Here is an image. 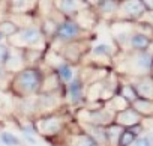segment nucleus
Instances as JSON below:
<instances>
[{
    "mask_svg": "<svg viewBox=\"0 0 153 146\" xmlns=\"http://www.w3.org/2000/svg\"><path fill=\"white\" fill-rule=\"evenodd\" d=\"M44 71L39 66H26L21 71L12 74L9 89L17 98L36 97L41 92Z\"/></svg>",
    "mask_w": 153,
    "mask_h": 146,
    "instance_id": "nucleus-1",
    "label": "nucleus"
},
{
    "mask_svg": "<svg viewBox=\"0 0 153 146\" xmlns=\"http://www.w3.org/2000/svg\"><path fill=\"white\" fill-rule=\"evenodd\" d=\"M8 45L12 48H36V50H47L48 42L45 41L41 29L38 24H29L18 29L15 35L8 38Z\"/></svg>",
    "mask_w": 153,
    "mask_h": 146,
    "instance_id": "nucleus-2",
    "label": "nucleus"
},
{
    "mask_svg": "<svg viewBox=\"0 0 153 146\" xmlns=\"http://www.w3.org/2000/svg\"><path fill=\"white\" fill-rule=\"evenodd\" d=\"M32 124H33L36 134L50 140V139L59 137L65 131L68 122L62 113L53 112V113H47V115H39Z\"/></svg>",
    "mask_w": 153,
    "mask_h": 146,
    "instance_id": "nucleus-3",
    "label": "nucleus"
},
{
    "mask_svg": "<svg viewBox=\"0 0 153 146\" xmlns=\"http://www.w3.org/2000/svg\"><path fill=\"white\" fill-rule=\"evenodd\" d=\"M123 74L141 77L152 74V53L146 51H126V59L123 60Z\"/></svg>",
    "mask_w": 153,
    "mask_h": 146,
    "instance_id": "nucleus-4",
    "label": "nucleus"
},
{
    "mask_svg": "<svg viewBox=\"0 0 153 146\" xmlns=\"http://www.w3.org/2000/svg\"><path fill=\"white\" fill-rule=\"evenodd\" d=\"M92 35V32L84 30L83 27H80L75 23L74 18H63L56 30L54 39L50 42H59L60 45L68 44V42H75V41H84V39H90L89 36Z\"/></svg>",
    "mask_w": 153,
    "mask_h": 146,
    "instance_id": "nucleus-5",
    "label": "nucleus"
},
{
    "mask_svg": "<svg viewBox=\"0 0 153 146\" xmlns=\"http://www.w3.org/2000/svg\"><path fill=\"white\" fill-rule=\"evenodd\" d=\"M146 12L147 9L141 3V0H120L114 21L116 23H137Z\"/></svg>",
    "mask_w": 153,
    "mask_h": 146,
    "instance_id": "nucleus-6",
    "label": "nucleus"
},
{
    "mask_svg": "<svg viewBox=\"0 0 153 146\" xmlns=\"http://www.w3.org/2000/svg\"><path fill=\"white\" fill-rule=\"evenodd\" d=\"M78 119L81 124H92L98 127H108L113 124L114 113L108 110L105 106L99 109H81L78 112Z\"/></svg>",
    "mask_w": 153,
    "mask_h": 146,
    "instance_id": "nucleus-7",
    "label": "nucleus"
},
{
    "mask_svg": "<svg viewBox=\"0 0 153 146\" xmlns=\"http://www.w3.org/2000/svg\"><path fill=\"white\" fill-rule=\"evenodd\" d=\"M89 39H84V41H75V42H68V44H63L60 45L59 50H56L60 57L72 65H76L80 63L84 56L87 54L89 51Z\"/></svg>",
    "mask_w": 153,
    "mask_h": 146,
    "instance_id": "nucleus-8",
    "label": "nucleus"
},
{
    "mask_svg": "<svg viewBox=\"0 0 153 146\" xmlns=\"http://www.w3.org/2000/svg\"><path fill=\"white\" fill-rule=\"evenodd\" d=\"M152 47V35L149 32H143L141 29H134L129 32L126 39L120 44V50L123 51H146Z\"/></svg>",
    "mask_w": 153,
    "mask_h": 146,
    "instance_id": "nucleus-9",
    "label": "nucleus"
},
{
    "mask_svg": "<svg viewBox=\"0 0 153 146\" xmlns=\"http://www.w3.org/2000/svg\"><path fill=\"white\" fill-rule=\"evenodd\" d=\"M84 91H86V85L83 79L80 77V74H75V77L69 83L63 85V98L69 100V103L74 106H80L86 101Z\"/></svg>",
    "mask_w": 153,
    "mask_h": 146,
    "instance_id": "nucleus-10",
    "label": "nucleus"
},
{
    "mask_svg": "<svg viewBox=\"0 0 153 146\" xmlns=\"http://www.w3.org/2000/svg\"><path fill=\"white\" fill-rule=\"evenodd\" d=\"M143 119H144V118H141V116L129 106V107H126V109H123V110L114 113L113 122H114L116 125L122 127V128H137V127H140V125L143 124Z\"/></svg>",
    "mask_w": 153,
    "mask_h": 146,
    "instance_id": "nucleus-11",
    "label": "nucleus"
},
{
    "mask_svg": "<svg viewBox=\"0 0 153 146\" xmlns=\"http://www.w3.org/2000/svg\"><path fill=\"white\" fill-rule=\"evenodd\" d=\"M84 8L87 6L83 0H54V9L63 18H74Z\"/></svg>",
    "mask_w": 153,
    "mask_h": 146,
    "instance_id": "nucleus-12",
    "label": "nucleus"
},
{
    "mask_svg": "<svg viewBox=\"0 0 153 146\" xmlns=\"http://www.w3.org/2000/svg\"><path fill=\"white\" fill-rule=\"evenodd\" d=\"M3 68L8 74H15V72L21 71L23 68H26V62H24V54L23 50L20 48H9V54L3 63Z\"/></svg>",
    "mask_w": 153,
    "mask_h": 146,
    "instance_id": "nucleus-13",
    "label": "nucleus"
},
{
    "mask_svg": "<svg viewBox=\"0 0 153 146\" xmlns=\"http://www.w3.org/2000/svg\"><path fill=\"white\" fill-rule=\"evenodd\" d=\"M74 20L80 27H83L87 32H92V29L101 21L93 8H84L83 11H80L74 17Z\"/></svg>",
    "mask_w": 153,
    "mask_h": 146,
    "instance_id": "nucleus-14",
    "label": "nucleus"
},
{
    "mask_svg": "<svg viewBox=\"0 0 153 146\" xmlns=\"http://www.w3.org/2000/svg\"><path fill=\"white\" fill-rule=\"evenodd\" d=\"M119 2L120 0H101L93 9L98 14L99 20L114 21V17H116V12L119 8Z\"/></svg>",
    "mask_w": 153,
    "mask_h": 146,
    "instance_id": "nucleus-15",
    "label": "nucleus"
},
{
    "mask_svg": "<svg viewBox=\"0 0 153 146\" xmlns=\"http://www.w3.org/2000/svg\"><path fill=\"white\" fill-rule=\"evenodd\" d=\"M132 86L138 95V98H153V82H152V74L149 76H141L137 77L135 82H132Z\"/></svg>",
    "mask_w": 153,
    "mask_h": 146,
    "instance_id": "nucleus-16",
    "label": "nucleus"
},
{
    "mask_svg": "<svg viewBox=\"0 0 153 146\" xmlns=\"http://www.w3.org/2000/svg\"><path fill=\"white\" fill-rule=\"evenodd\" d=\"M87 54L93 59V60H107V62H111L114 54H116V48L111 47L110 44H98L95 47H90Z\"/></svg>",
    "mask_w": 153,
    "mask_h": 146,
    "instance_id": "nucleus-17",
    "label": "nucleus"
},
{
    "mask_svg": "<svg viewBox=\"0 0 153 146\" xmlns=\"http://www.w3.org/2000/svg\"><path fill=\"white\" fill-rule=\"evenodd\" d=\"M63 91V83L57 77V74L50 69L48 72H44V79L41 85V92H62Z\"/></svg>",
    "mask_w": 153,
    "mask_h": 146,
    "instance_id": "nucleus-18",
    "label": "nucleus"
},
{
    "mask_svg": "<svg viewBox=\"0 0 153 146\" xmlns=\"http://www.w3.org/2000/svg\"><path fill=\"white\" fill-rule=\"evenodd\" d=\"M56 74H57V77L60 79V82L63 83V85H66V83H69L74 77H75V65H72V63H69V62H66V60H60L57 65H54L53 68H51Z\"/></svg>",
    "mask_w": 153,
    "mask_h": 146,
    "instance_id": "nucleus-19",
    "label": "nucleus"
},
{
    "mask_svg": "<svg viewBox=\"0 0 153 146\" xmlns=\"http://www.w3.org/2000/svg\"><path fill=\"white\" fill-rule=\"evenodd\" d=\"M54 12H56V11H54ZM60 21H62V20H56L54 14H53L51 17H44V18H42V21H41V24H39V29H41V32H42L45 41L48 42V45H50V42L54 39V35H56V30H57V26H59Z\"/></svg>",
    "mask_w": 153,
    "mask_h": 146,
    "instance_id": "nucleus-20",
    "label": "nucleus"
},
{
    "mask_svg": "<svg viewBox=\"0 0 153 146\" xmlns=\"http://www.w3.org/2000/svg\"><path fill=\"white\" fill-rule=\"evenodd\" d=\"M84 127V133H87L98 146H108V139H107V133H105V127H98V125H92V124H83Z\"/></svg>",
    "mask_w": 153,
    "mask_h": 146,
    "instance_id": "nucleus-21",
    "label": "nucleus"
},
{
    "mask_svg": "<svg viewBox=\"0 0 153 146\" xmlns=\"http://www.w3.org/2000/svg\"><path fill=\"white\" fill-rule=\"evenodd\" d=\"M131 107L144 119H150L153 115V101L147 98H137L131 103Z\"/></svg>",
    "mask_w": 153,
    "mask_h": 146,
    "instance_id": "nucleus-22",
    "label": "nucleus"
},
{
    "mask_svg": "<svg viewBox=\"0 0 153 146\" xmlns=\"http://www.w3.org/2000/svg\"><path fill=\"white\" fill-rule=\"evenodd\" d=\"M140 131H141V125L137 128H122L116 146H132L135 139L140 136Z\"/></svg>",
    "mask_w": 153,
    "mask_h": 146,
    "instance_id": "nucleus-23",
    "label": "nucleus"
},
{
    "mask_svg": "<svg viewBox=\"0 0 153 146\" xmlns=\"http://www.w3.org/2000/svg\"><path fill=\"white\" fill-rule=\"evenodd\" d=\"M68 145L69 146H98L96 142L84 131H78V133H74L69 134L68 137Z\"/></svg>",
    "mask_w": 153,
    "mask_h": 146,
    "instance_id": "nucleus-24",
    "label": "nucleus"
},
{
    "mask_svg": "<svg viewBox=\"0 0 153 146\" xmlns=\"http://www.w3.org/2000/svg\"><path fill=\"white\" fill-rule=\"evenodd\" d=\"M117 94H119L122 98H125L129 104L138 98V95H137V92H135V89H134L132 83H129V82H128V83L119 82V86H117Z\"/></svg>",
    "mask_w": 153,
    "mask_h": 146,
    "instance_id": "nucleus-25",
    "label": "nucleus"
},
{
    "mask_svg": "<svg viewBox=\"0 0 153 146\" xmlns=\"http://www.w3.org/2000/svg\"><path fill=\"white\" fill-rule=\"evenodd\" d=\"M108 110H111L113 113H117V112H120V110H123V109H126V107H129L131 104L125 100V98H122L119 94H114L108 101H107V104H104Z\"/></svg>",
    "mask_w": 153,
    "mask_h": 146,
    "instance_id": "nucleus-26",
    "label": "nucleus"
},
{
    "mask_svg": "<svg viewBox=\"0 0 153 146\" xmlns=\"http://www.w3.org/2000/svg\"><path fill=\"white\" fill-rule=\"evenodd\" d=\"M18 29H20V26H18L14 20H11V18H8V17L0 21V33L3 35L5 39H8V38H11L12 35H15V33L18 32Z\"/></svg>",
    "mask_w": 153,
    "mask_h": 146,
    "instance_id": "nucleus-27",
    "label": "nucleus"
},
{
    "mask_svg": "<svg viewBox=\"0 0 153 146\" xmlns=\"http://www.w3.org/2000/svg\"><path fill=\"white\" fill-rule=\"evenodd\" d=\"M120 131H122V127L116 125L114 122L110 124L108 127H105V133H107V139H108V146H116Z\"/></svg>",
    "mask_w": 153,
    "mask_h": 146,
    "instance_id": "nucleus-28",
    "label": "nucleus"
},
{
    "mask_svg": "<svg viewBox=\"0 0 153 146\" xmlns=\"http://www.w3.org/2000/svg\"><path fill=\"white\" fill-rule=\"evenodd\" d=\"M0 142L3 146H21V140L9 131H2L0 133Z\"/></svg>",
    "mask_w": 153,
    "mask_h": 146,
    "instance_id": "nucleus-29",
    "label": "nucleus"
},
{
    "mask_svg": "<svg viewBox=\"0 0 153 146\" xmlns=\"http://www.w3.org/2000/svg\"><path fill=\"white\" fill-rule=\"evenodd\" d=\"M9 45L8 44H3V42H0V66H3L8 54H9Z\"/></svg>",
    "mask_w": 153,
    "mask_h": 146,
    "instance_id": "nucleus-30",
    "label": "nucleus"
},
{
    "mask_svg": "<svg viewBox=\"0 0 153 146\" xmlns=\"http://www.w3.org/2000/svg\"><path fill=\"white\" fill-rule=\"evenodd\" d=\"M134 145L135 146H152V139L149 137V136H138L137 139H135V142H134Z\"/></svg>",
    "mask_w": 153,
    "mask_h": 146,
    "instance_id": "nucleus-31",
    "label": "nucleus"
},
{
    "mask_svg": "<svg viewBox=\"0 0 153 146\" xmlns=\"http://www.w3.org/2000/svg\"><path fill=\"white\" fill-rule=\"evenodd\" d=\"M23 139H24L27 143H30V145H36V143H38L36 139H35V134H23Z\"/></svg>",
    "mask_w": 153,
    "mask_h": 146,
    "instance_id": "nucleus-32",
    "label": "nucleus"
},
{
    "mask_svg": "<svg viewBox=\"0 0 153 146\" xmlns=\"http://www.w3.org/2000/svg\"><path fill=\"white\" fill-rule=\"evenodd\" d=\"M141 3L147 11H153V0H141Z\"/></svg>",
    "mask_w": 153,
    "mask_h": 146,
    "instance_id": "nucleus-33",
    "label": "nucleus"
},
{
    "mask_svg": "<svg viewBox=\"0 0 153 146\" xmlns=\"http://www.w3.org/2000/svg\"><path fill=\"white\" fill-rule=\"evenodd\" d=\"M83 2L86 3V6H87V8H95V6L101 2V0H83Z\"/></svg>",
    "mask_w": 153,
    "mask_h": 146,
    "instance_id": "nucleus-34",
    "label": "nucleus"
},
{
    "mask_svg": "<svg viewBox=\"0 0 153 146\" xmlns=\"http://www.w3.org/2000/svg\"><path fill=\"white\" fill-rule=\"evenodd\" d=\"M6 79H8V72L5 71V68H3V66H0V83L5 82Z\"/></svg>",
    "mask_w": 153,
    "mask_h": 146,
    "instance_id": "nucleus-35",
    "label": "nucleus"
},
{
    "mask_svg": "<svg viewBox=\"0 0 153 146\" xmlns=\"http://www.w3.org/2000/svg\"><path fill=\"white\" fill-rule=\"evenodd\" d=\"M3 121H5V118H3V115H2V113H0V124H2Z\"/></svg>",
    "mask_w": 153,
    "mask_h": 146,
    "instance_id": "nucleus-36",
    "label": "nucleus"
},
{
    "mask_svg": "<svg viewBox=\"0 0 153 146\" xmlns=\"http://www.w3.org/2000/svg\"><path fill=\"white\" fill-rule=\"evenodd\" d=\"M3 41H5V38H3V35H2V33H0V42H3Z\"/></svg>",
    "mask_w": 153,
    "mask_h": 146,
    "instance_id": "nucleus-37",
    "label": "nucleus"
}]
</instances>
